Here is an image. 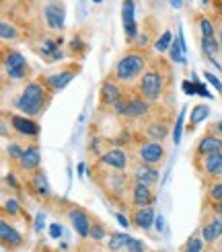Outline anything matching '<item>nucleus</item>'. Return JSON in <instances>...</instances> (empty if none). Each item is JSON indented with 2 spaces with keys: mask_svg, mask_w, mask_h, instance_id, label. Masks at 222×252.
Returning a JSON list of instances; mask_svg holds the SVG:
<instances>
[{
  "mask_svg": "<svg viewBox=\"0 0 222 252\" xmlns=\"http://www.w3.org/2000/svg\"><path fill=\"white\" fill-rule=\"evenodd\" d=\"M183 93L185 94H195V82H189V80H183Z\"/></svg>",
  "mask_w": 222,
  "mask_h": 252,
  "instance_id": "obj_41",
  "label": "nucleus"
},
{
  "mask_svg": "<svg viewBox=\"0 0 222 252\" xmlns=\"http://www.w3.org/2000/svg\"><path fill=\"white\" fill-rule=\"evenodd\" d=\"M128 238L126 234H111L109 236V242H107V248L111 252H119L121 248H126V242H128Z\"/></svg>",
  "mask_w": 222,
  "mask_h": 252,
  "instance_id": "obj_27",
  "label": "nucleus"
},
{
  "mask_svg": "<svg viewBox=\"0 0 222 252\" xmlns=\"http://www.w3.org/2000/svg\"><path fill=\"white\" fill-rule=\"evenodd\" d=\"M4 74L10 80H23L29 74V64L23 54L19 52H6L4 56Z\"/></svg>",
  "mask_w": 222,
  "mask_h": 252,
  "instance_id": "obj_5",
  "label": "nucleus"
},
{
  "mask_svg": "<svg viewBox=\"0 0 222 252\" xmlns=\"http://www.w3.org/2000/svg\"><path fill=\"white\" fill-rule=\"evenodd\" d=\"M4 213L17 216V213H19V203H17V199H6V201H4Z\"/></svg>",
  "mask_w": 222,
  "mask_h": 252,
  "instance_id": "obj_38",
  "label": "nucleus"
},
{
  "mask_svg": "<svg viewBox=\"0 0 222 252\" xmlns=\"http://www.w3.org/2000/svg\"><path fill=\"white\" fill-rule=\"evenodd\" d=\"M45 216L43 213H37V218H35V232L39 234V232H43V228H45Z\"/></svg>",
  "mask_w": 222,
  "mask_h": 252,
  "instance_id": "obj_40",
  "label": "nucleus"
},
{
  "mask_svg": "<svg viewBox=\"0 0 222 252\" xmlns=\"http://www.w3.org/2000/svg\"><path fill=\"white\" fill-rule=\"evenodd\" d=\"M142 72H146V58L140 49H132L117 60L113 76L117 82H134L142 76Z\"/></svg>",
  "mask_w": 222,
  "mask_h": 252,
  "instance_id": "obj_2",
  "label": "nucleus"
},
{
  "mask_svg": "<svg viewBox=\"0 0 222 252\" xmlns=\"http://www.w3.org/2000/svg\"><path fill=\"white\" fill-rule=\"evenodd\" d=\"M121 23H123L126 39L134 41L136 35H138V23H136V0H123V4H121Z\"/></svg>",
  "mask_w": 222,
  "mask_h": 252,
  "instance_id": "obj_6",
  "label": "nucleus"
},
{
  "mask_svg": "<svg viewBox=\"0 0 222 252\" xmlns=\"http://www.w3.org/2000/svg\"><path fill=\"white\" fill-rule=\"evenodd\" d=\"M210 2V0H202V4H208Z\"/></svg>",
  "mask_w": 222,
  "mask_h": 252,
  "instance_id": "obj_49",
  "label": "nucleus"
},
{
  "mask_svg": "<svg viewBox=\"0 0 222 252\" xmlns=\"http://www.w3.org/2000/svg\"><path fill=\"white\" fill-rule=\"evenodd\" d=\"M95 2H101V0H95Z\"/></svg>",
  "mask_w": 222,
  "mask_h": 252,
  "instance_id": "obj_50",
  "label": "nucleus"
},
{
  "mask_svg": "<svg viewBox=\"0 0 222 252\" xmlns=\"http://www.w3.org/2000/svg\"><path fill=\"white\" fill-rule=\"evenodd\" d=\"M181 252H204V240L197 236H191L187 242H185L183 250Z\"/></svg>",
  "mask_w": 222,
  "mask_h": 252,
  "instance_id": "obj_32",
  "label": "nucleus"
},
{
  "mask_svg": "<svg viewBox=\"0 0 222 252\" xmlns=\"http://www.w3.org/2000/svg\"><path fill=\"white\" fill-rule=\"evenodd\" d=\"M43 19L45 25L52 31H62L64 29V21H66V10L62 2H47L43 6Z\"/></svg>",
  "mask_w": 222,
  "mask_h": 252,
  "instance_id": "obj_7",
  "label": "nucleus"
},
{
  "mask_svg": "<svg viewBox=\"0 0 222 252\" xmlns=\"http://www.w3.org/2000/svg\"><path fill=\"white\" fill-rule=\"evenodd\" d=\"M150 100H146L144 96H132L128 98V107H126V115L123 117H142L148 113V109H150Z\"/></svg>",
  "mask_w": 222,
  "mask_h": 252,
  "instance_id": "obj_21",
  "label": "nucleus"
},
{
  "mask_svg": "<svg viewBox=\"0 0 222 252\" xmlns=\"http://www.w3.org/2000/svg\"><path fill=\"white\" fill-rule=\"evenodd\" d=\"M185 113H187V109H181V113H179V117H177V121H175V129H173V142H175V146L181 142V133H183V121H185Z\"/></svg>",
  "mask_w": 222,
  "mask_h": 252,
  "instance_id": "obj_31",
  "label": "nucleus"
},
{
  "mask_svg": "<svg viewBox=\"0 0 222 252\" xmlns=\"http://www.w3.org/2000/svg\"><path fill=\"white\" fill-rule=\"evenodd\" d=\"M115 218H117V221H119V223L123 225V228H128V225H130V221L126 220V216H121V213H117V216H115Z\"/></svg>",
  "mask_w": 222,
  "mask_h": 252,
  "instance_id": "obj_43",
  "label": "nucleus"
},
{
  "mask_svg": "<svg viewBox=\"0 0 222 252\" xmlns=\"http://www.w3.org/2000/svg\"><path fill=\"white\" fill-rule=\"evenodd\" d=\"M10 123L21 135H27V137L39 135V125L27 115H10Z\"/></svg>",
  "mask_w": 222,
  "mask_h": 252,
  "instance_id": "obj_14",
  "label": "nucleus"
},
{
  "mask_svg": "<svg viewBox=\"0 0 222 252\" xmlns=\"http://www.w3.org/2000/svg\"><path fill=\"white\" fill-rule=\"evenodd\" d=\"M214 209H216V213H218V216H222V201H218V203L214 205Z\"/></svg>",
  "mask_w": 222,
  "mask_h": 252,
  "instance_id": "obj_46",
  "label": "nucleus"
},
{
  "mask_svg": "<svg viewBox=\"0 0 222 252\" xmlns=\"http://www.w3.org/2000/svg\"><path fill=\"white\" fill-rule=\"evenodd\" d=\"M200 29H202V37H214V27H212V21L202 17L200 19Z\"/></svg>",
  "mask_w": 222,
  "mask_h": 252,
  "instance_id": "obj_35",
  "label": "nucleus"
},
{
  "mask_svg": "<svg viewBox=\"0 0 222 252\" xmlns=\"http://www.w3.org/2000/svg\"><path fill=\"white\" fill-rule=\"evenodd\" d=\"M123 94H121V88L119 84L113 80V78H107L101 86V103L103 105H113L115 100H119Z\"/></svg>",
  "mask_w": 222,
  "mask_h": 252,
  "instance_id": "obj_20",
  "label": "nucleus"
},
{
  "mask_svg": "<svg viewBox=\"0 0 222 252\" xmlns=\"http://www.w3.org/2000/svg\"><path fill=\"white\" fill-rule=\"evenodd\" d=\"M169 54H171V62H175V64H185V52H183L181 45H179V39H175V41L171 43Z\"/></svg>",
  "mask_w": 222,
  "mask_h": 252,
  "instance_id": "obj_29",
  "label": "nucleus"
},
{
  "mask_svg": "<svg viewBox=\"0 0 222 252\" xmlns=\"http://www.w3.org/2000/svg\"><path fill=\"white\" fill-rule=\"evenodd\" d=\"M49 98H52V93H49L39 80H33V82H29L21 91L15 107L23 113V115L35 117V115H39V113L47 107Z\"/></svg>",
  "mask_w": 222,
  "mask_h": 252,
  "instance_id": "obj_1",
  "label": "nucleus"
},
{
  "mask_svg": "<svg viewBox=\"0 0 222 252\" xmlns=\"http://www.w3.org/2000/svg\"><path fill=\"white\" fill-rule=\"evenodd\" d=\"M169 2H171L173 8H181L183 6V0H169Z\"/></svg>",
  "mask_w": 222,
  "mask_h": 252,
  "instance_id": "obj_45",
  "label": "nucleus"
},
{
  "mask_svg": "<svg viewBox=\"0 0 222 252\" xmlns=\"http://www.w3.org/2000/svg\"><path fill=\"white\" fill-rule=\"evenodd\" d=\"M101 164L111 166V168L123 172V170L128 168V156H126V152H123V150L111 148V150H107V152L101 154Z\"/></svg>",
  "mask_w": 222,
  "mask_h": 252,
  "instance_id": "obj_12",
  "label": "nucleus"
},
{
  "mask_svg": "<svg viewBox=\"0 0 222 252\" xmlns=\"http://www.w3.org/2000/svg\"><path fill=\"white\" fill-rule=\"evenodd\" d=\"M218 43H220V49H222V27L218 29Z\"/></svg>",
  "mask_w": 222,
  "mask_h": 252,
  "instance_id": "obj_47",
  "label": "nucleus"
},
{
  "mask_svg": "<svg viewBox=\"0 0 222 252\" xmlns=\"http://www.w3.org/2000/svg\"><path fill=\"white\" fill-rule=\"evenodd\" d=\"M154 223H156V230H158V232H163V228H165V221H163V216H158Z\"/></svg>",
  "mask_w": 222,
  "mask_h": 252,
  "instance_id": "obj_44",
  "label": "nucleus"
},
{
  "mask_svg": "<svg viewBox=\"0 0 222 252\" xmlns=\"http://www.w3.org/2000/svg\"><path fill=\"white\" fill-rule=\"evenodd\" d=\"M126 252H146V246L142 240H136V238H128V242H126Z\"/></svg>",
  "mask_w": 222,
  "mask_h": 252,
  "instance_id": "obj_34",
  "label": "nucleus"
},
{
  "mask_svg": "<svg viewBox=\"0 0 222 252\" xmlns=\"http://www.w3.org/2000/svg\"><path fill=\"white\" fill-rule=\"evenodd\" d=\"M204 170L210 176H216V179H218V176H222V152L204 158Z\"/></svg>",
  "mask_w": 222,
  "mask_h": 252,
  "instance_id": "obj_22",
  "label": "nucleus"
},
{
  "mask_svg": "<svg viewBox=\"0 0 222 252\" xmlns=\"http://www.w3.org/2000/svg\"><path fill=\"white\" fill-rule=\"evenodd\" d=\"M202 49L208 58H214L220 52V43H218L216 37H202Z\"/></svg>",
  "mask_w": 222,
  "mask_h": 252,
  "instance_id": "obj_26",
  "label": "nucleus"
},
{
  "mask_svg": "<svg viewBox=\"0 0 222 252\" xmlns=\"http://www.w3.org/2000/svg\"><path fill=\"white\" fill-rule=\"evenodd\" d=\"M171 43H173V33L167 29L160 33V37L154 41V49L156 52H167V49H171Z\"/></svg>",
  "mask_w": 222,
  "mask_h": 252,
  "instance_id": "obj_28",
  "label": "nucleus"
},
{
  "mask_svg": "<svg viewBox=\"0 0 222 252\" xmlns=\"http://www.w3.org/2000/svg\"><path fill=\"white\" fill-rule=\"evenodd\" d=\"M138 91L146 100H158L163 96L165 91V78H163V72L158 70H146L140 78L138 84Z\"/></svg>",
  "mask_w": 222,
  "mask_h": 252,
  "instance_id": "obj_3",
  "label": "nucleus"
},
{
  "mask_svg": "<svg viewBox=\"0 0 222 252\" xmlns=\"http://www.w3.org/2000/svg\"><path fill=\"white\" fill-rule=\"evenodd\" d=\"M210 197H212L216 203L222 201V181H218V183H214L212 187H210Z\"/></svg>",
  "mask_w": 222,
  "mask_h": 252,
  "instance_id": "obj_36",
  "label": "nucleus"
},
{
  "mask_svg": "<svg viewBox=\"0 0 222 252\" xmlns=\"http://www.w3.org/2000/svg\"><path fill=\"white\" fill-rule=\"evenodd\" d=\"M210 115V107L208 105H195L191 109V115H189V129H193L197 123H202L204 119H208Z\"/></svg>",
  "mask_w": 222,
  "mask_h": 252,
  "instance_id": "obj_24",
  "label": "nucleus"
},
{
  "mask_svg": "<svg viewBox=\"0 0 222 252\" xmlns=\"http://www.w3.org/2000/svg\"><path fill=\"white\" fill-rule=\"evenodd\" d=\"M31 187H33L39 195H49V185H47V179L43 176L41 170H35V172H33V176H31Z\"/></svg>",
  "mask_w": 222,
  "mask_h": 252,
  "instance_id": "obj_25",
  "label": "nucleus"
},
{
  "mask_svg": "<svg viewBox=\"0 0 222 252\" xmlns=\"http://www.w3.org/2000/svg\"><path fill=\"white\" fill-rule=\"evenodd\" d=\"M134 225L136 228H140V230H150L152 228V223L156 221V216H154V209L152 207H138L134 211Z\"/></svg>",
  "mask_w": 222,
  "mask_h": 252,
  "instance_id": "obj_19",
  "label": "nucleus"
},
{
  "mask_svg": "<svg viewBox=\"0 0 222 252\" xmlns=\"http://www.w3.org/2000/svg\"><path fill=\"white\" fill-rule=\"evenodd\" d=\"M0 37H2V41H15L17 39V29L12 27L10 23L2 21L0 23Z\"/></svg>",
  "mask_w": 222,
  "mask_h": 252,
  "instance_id": "obj_30",
  "label": "nucleus"
},
{
  "mask_svg": "<svg viewBox=\"0 0 222 252\" xmlns=\"http://www.w3.org/2000/svg\"><path fill=\"white\" fill-rule=\"evenodd\" d=\"M204 78H206V82H208V84H212V86L216 88V91L222 94V82H220V80L214 76L212 72H204Z\"/></svg>",
  "mask_w": 222,
  "mask_h": 252,
  "instance_id": "obj_37",
  "label": "nucleus"
},
{
  "mask_svg": "<svg viewBox=\"0 0 222 252\" xmlns=\"http://www.w3.org/2000/svg\"><path fill=\"white\" fill-rule=\"evenodd\" d=\"M216 129H218V131L222 133V121H220V123H216Z\"/></svg>",
  "mask_w": 222,
  "mask_h": 252,
  "instance_id": "obj_48",
  "label": "nucleus"
},
{
  "mask_svg": "<svg viewBox=\"0 0 222 252\" xmlns=\"http://www.w3.org/2000/svg\"><path fill=\"white\" fill-rule=\"evenodd\" d=\"M222 238V216H214L202 225V240L208 244H216Z\"/></svg>",
  "mask_w": 222,
  "mask_h": 252,
  "instance_id": "obj_10",
  "label": "nucleus"
},
{
  "mask_svg": "<svg viewBox=\"0 0 222 252\" xmlns=\"http://www.w3.org/2000/svg\"><path fill=\"white\" fill-rule=\"evenodd\" d=\"M60 45H62V37H60V39H43V43L39 47V56L43 58V62H47V64H54V62H60L62 58H64Z\"/></svg>",
  "mask_w": 222,
  "mask_h": 252,
  "instance_id": "obj_15",
  "label": "nucleus"
},
{
  "mask_svg": "<svg viewBox=\"0 0 222 252\" xmlns=\"http://www.w3.org/2000/svg\"><path fill=\"white\" fill-rule=\"evenodd\" d=\"M154 201V195L150 191L148 185H142V183H134L132 187V205L138 209V207H150Z\"/></svg>",
  "mask_w": 222,
  "mask_h": 252,
  "instance_id": "obj_13",
  "label": "nucleus"
},
{
  "mask_svg": "<svg viewBox=\"0 0 222 252\" xmlns=\"http://www.w3.org/2000/svg\"><path fill=\"white\" fill-rule=\"evenodd\" d=\"M134 179H136V183L152 187L158 183V170L152 164H138L134 168Z\"/></svg>",
  "mask_w": 222,
  "mask_h": 252,
  "instance_id": "obj_17",
  "label": "nucleus"
},
{
  "mask_svg": "<svg viewBox=\"0 0 222 252\" xmlns=\"http://www.w3.org/2000/svg\"><path fill=\"white\" fill-rule=\"evenodd\" d=\"M105 236H107V228H105V225L99 221V220H93V225H91V238L99 242V240H103Z\"/></svg>",
  "mask_w": 222,
  "mask_h": 252,
  "instance_id": "obj_33",
  "label": "nucleus"
},
{
  "mask_svg": "<svg viewBox=\"0 0 222 252\" xmlns=\"http://www.w3.org/2000/svg\"><path fill=\"white\" fill-rule=\"evenodd\" d=\"M220 152H222V140L218 135H212V133L204 135L200 140V144H197V148H195V154L200 158H208V156L220 154Z\"/></svg>",
  "mask_w": 222,
  "mask_h": 252,
  "instance_id": "obj_11",
  "label": "nucleus"
},
{
  "mask_svg": "<svg viewBox=\"0 0 222 252\" xmlns=\"http://www.w3.org/2000/svg\"><path fill=\"white\" fill-rule=\"evenodd\" d=\"M78 66L76 64H72V66H68V68H64L62 72H52V74H45V76H41L39 78V82L47 88L49 93H60V91H64V88L72 82V78L78 74Z\"/></svg>",
  "mask_w": 222,
  "mask_h": 252,
  "instance_id": "obj_4",
  "label": "nucleus"
},
{
  "mask_svg": "<svg viewBox=\"0 0 222 252\" xmlns=\"http://www.w3.org/2000/svg\"><path fill=\"white\" fill-rule=\"evenodd\" d=\"M68 218H70L74 230H76V234L80 238H91V225H93V221L89 218V213H86L84 209H80V207H76V209H72L68 213Z\"/></svg>",
  "mask_w": 222,
  "mask_h": 252,
  "instance_id": "obj_9",
  "label": "nucleus"
},
{
  "mask_svg": "<svg viewBox=\"0 0 222 252\" xmlns=\"http://www.w3.org/2000/svg\"><path fill=\"white\" fill-rule=\"evenodd\" d=\"M49 236H52V238H60L62 236V225L60 223H52V225H49Z\"/></svg>",
  "mask_w": 222,
  "mask_h": 252,
  "instance_id": "obj_42",
  "label": "nucleus"
},
{
  "mask_svg": "<svg viewBox=\"0 0 222 252\" xmlns=\"http://www.w3.org/2000/svg\"><path fill=\"white\" fill-rule=\"evenodd\" d=\"M138 158L144 164H160L165 160V148L160 142H146L142 146H138Z\"/></svg>",
  "mask_w": 222,
  "mask_h": 252,
  "instance_id": "obj_8",
  "label": "nucleus"
},
{
  "mask_svg": "<svg viewBox=\"0 0 222 252\" xmlns=\"http://www.w3.org/2000/svg\"><path fill=\"white\" fill-rule=\"evenodd\" d=\"M169 133V127L167 123H150L146 129V135L150 137V142H163Z\"/></svg>",
  "mask_w": 222,
  "mask_h": 252,
  "instance_id": "obj_23",
  "label": "nucleus"
},
{
  "mask_svg": "<svg viewBox=\"0 0 222 252\" xmlns=\"http://www.w3.org/2000/svg\"><path fill=\"white\" fill-rule=\"evenodd\" d=\"M39 162H41L39 148H37V146H29V148L23 152V156L19 158V166H21V170L31 172V170H37Z\"/></svg>",
  "mask_w": 222,
  "mask_h": 252,
  "instance_id": "obj_18",
  "label": "nucleus"
},
{
  "mask_svg": "<svg viewBox=\"0 0 222 252\" xmlns=\"http://www.w3.org/2000/svg\"><path fill=\"white\" fill-rule=\"evenodd\" d=\"M6 152L10 154V158H15V160L19 162V158L23 156V152H25V150H23V148H19L17 144H10V146H8V150H6Z\"/></svg>",
  "mask_w": 222,
  "mask_h": 252,
  "instance_id": "obj_39",
  "label": "nucleus"
},
{
  "mask_svg": "<svg viewBox=\"0 0 222 252\" xmlns=\"http://www.w3.org/2000/svg\"><path fill=\"white\" fill-rule=\"evenodd\" d=\"M0 240H2L4 248H10V250H15L23 244V236L12 228V225H8L6 221L0 223Z\"/></svg>",
  "mask_w": 222,
  "mask_h": 252,
  "instance_id": "obj_16",
  "label": "nucleus"
}]
</instances>
